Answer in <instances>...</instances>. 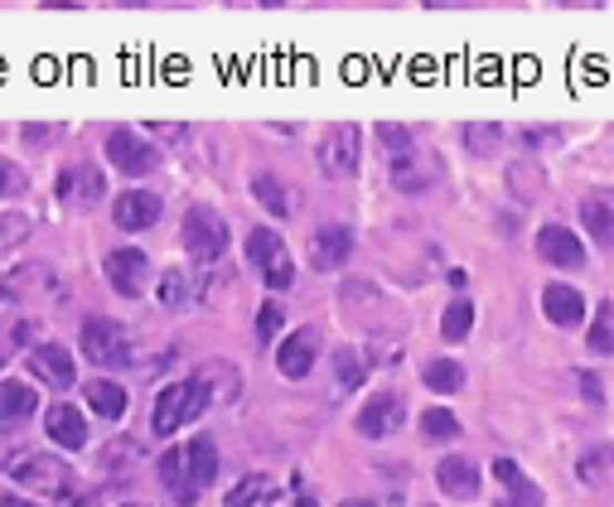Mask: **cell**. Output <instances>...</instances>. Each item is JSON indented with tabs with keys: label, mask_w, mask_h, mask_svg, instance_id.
<instances>
[{
	"label": "cell",
	"mask_w": 614,
	"mask_h": 507,
	"mask_svg": "<svg viewBox=\"0 0 614 507\" xmlns=\"http://www.w3.org/2000/svg\"><path fill=\"white\" fill-rule=\"evenodd\" d=\"M213 478H218V445H213L208 435H198L190 445L160 455V484H165V493L180 507H190Z\"/></svg>",
	"instance_id": "cell-1"
},
{
	"label": "cell",
	"mask_w": 614,
	"mask_h": 507,
	"mask_svg": "<svg viewBox=\"0 0 614 507\" xmlns=\"http://www.w3.org/2000/svg\"><path fill=\"white\" fill-rule=\"evenodd\" d=\"M208 411V382H170L165 392L155 396V411H151V425H155V435H175L180 425H190L194 416H204Z\"/></svg>",
	"instance_id": "cell-2"
},
{
	"label": "cell",
	"mask_w": 614,
	"mask_h": 507,
	"mask_svg": "<svg viewBox=\"0 0 614 507\" xmlns=\"http://www.w3.org/2000/svg\"><path fill=\"white\" fill-rule=\"evenodd\" d=\"M184 251H190L198 266L223 261V251H228V223L213 208H190L184 213Z\"/></svg>",
	"instance_id": "cell-3"
},
{
	"label": "cell",
	"mask_w": 614,
	"mask_h": 507,
	"mask_svg": "<svg viewBox=\"0 0 614 507\" xmlns=\"http://www.w3.org/2000/svg\"><path fill=\"white\" fill-rule=\"evenodd\" d=\"M83 358L98 368H126L131 363V339L116 319L106 314H92L83 319Z\"/></svg>",
	"instance_id": "cell-4"
},
{
	"label": "cell",
	"mask_w": 614,
	"mask_h": 507,
	"mask_svg": "<svg viewBox=\"0 0 614 507\" xmlns=\"http://www.w3.org/2000/svg\"><path fill=\"white\" fill-rule=\"evenodd\" d=\"M358 145H364L358 126H329L325 141H319V169H325L329 179L358 175Z\"/></svg>",
	"instance_id": "cell-5"
},
{
	"label": "cell",
	"mask_w": 614,
	"mask_h": 507,
	"mask_svg": "<svg viewBox=\"0 0 614 507\" xmlns=\"http://www.w3.org/2000/svg\"><path fill=\"white\" fill-rule=\"evenodd\" d=\"M0 474H10L16 484L24 488H49V493H69V469H63L53 455H24V459H6L0 464Z\"/></svg>",
	"instance_id": "cell-6"
},
{
	"label": "cell",
	"mask_w": 614,
	"mask_h": 507,
	"mask_svg": "<svg viewBox=\"0 0 614 507\" xmlns=\"http://www.w3.org/2000/svg\"><path fill=\"white\" fill-rule=\"evenodd\" d=\"M106 159H112L122 175L141 179V175H151V169L160 165V151H155V145H145L136 131H112V136H106Z\"/></svg>",
	"instance_id": "cell-7"
},
{
	"label": "cell",
	"mask_w": 614,
	"mask_h": 507,
	"mask_svg": "<svg viewBox=\"0 0 614 507\" xmlns=\"http://www.w3.org/2000/svg\"><path fill=\"white\" fill-rule=\"evenodd\" d=\"M145 271H151L145 251H136V247H116V251H106V280H112L116 296L136 300L141 290H145Z\"/></svg>",
	"instance_id": "cell-8"
},
{
	"label": "cell",
	"mask_w": 614,
	"mask_h": 507,
	"mask_svg": "<svg viewBox=\"0 0 614 507\" xmlns=\"http://www.w3.org/2000/svg\"><path fill=\"white\" fill-rule=\"evenodd\" d=\"M315 358H319V329L305 324V329L290 333V339H282V349H276V368H282V377L300 382V377H310Z\"/></svg>",
	"instance_id": "cell-9"
},
{
	"label": "cell",
	"mask_w": 614,
	"mask_h": 507,
	"mask_svg": "<svg viewBox=\"0 0 614 507\" xmlns=\"http://www.w3.org/2000/svg\"><path fill=\"white\" fill-rule=\"evenodd\" d=\"M354 257V232L344 223H325L315 237H310V261L315 271H339L344 261Z\"/></svg>",
	"instance_id": "cell-10"
},
{
	"label": "cell",
	"mask_w": 614,
	"mask_h": 507,
	"mask_svg": "<svg viewBox=\"0 0 614 507\" xmlns=\"http://www.w3.org/2000/svg\"><path fill=\"white\" fill-rule=\"evenodd\" d=\"M397 425H402V396L397 392L368 396V406L358 411V435L364 439H382V435H392Z\"/></svg>",
	"instance_id": "cell-11"
},
{
	"label": "cell",
	"mask_w": 614,
	"mask_h": 507,
	"mask_svg": "<svg viewBox=\"0 0 614 507\" xmlns=\"http://www.w3.org/2000/svg\"><path fill=\"white\" fill-rule=\"evenodd\" d=\"M160 223V194L151 189H126L116 198V228L122 232H145Z\"/></svg>",
	"instance_id": "cell-12"
},
{
	"label": "cell",
	"mask_w": 614,
	"mask_h": 507,
	"mask_svg": "<svg viewBox=\"0 0 614 507\" xmlns=\"http://www.w3.org/2000/svg\"><path fill=\"white\" fill-rule=\"evenodd\" d=\"M538 257L546 266H562V271H576V266L585 261V251H581V237L571 232V228H542L538 232Z\"/></svg>",
	"instance_id": "cell-13"
},
{
	"label": "cell",
	"mask_w": 614,
	"mask_h": 507,
	"mask_svg": "<svg viewBox=\"0 0 614 507\" xmlns=\"http://www.w3.org/2000/svg\"><path fill=\"white\" fill-rule=\"evenodd\" d=\"M30 372L39 382H49L53 392L73 386V358H69V349H59V343H39V349H30Z\"/></svg>",
	"instance_id": "cell-14"
},
{
	"label": "cell",
	"mask_w": 614,
	"mask_h": 507,
	"mask_svg": "<svg viewBox=\"0 0 614 507\" xmlns=\"http://www.w3.org/2000/svg\"><path fill=\"white\" fill-rule=\"evenodd\" d=\"M59 198L69 208H92L102 198V169H92V165H73V169H63V179H59Z\"/></svg>",
	"instance_id": "cell-15"
},
{
	"label": "cell",
	"mask_w": 614,
	"mask_h": 507,
	"mask_svg": "<svg viewBox=\"0 0 614 507\" xmlns=\"http://www.w3.org/2000/svg\"><path fill=\"white\" fill-rule=\"evenodd\" d=\"M436 478H440V488H446L450 498H460V503L479 498V469H474V459L446 455V459H440V469H436Z\"/></svg>",
	"instance_id": "cell-16"
},
{
	"label": "cell",
	"mask_w": 614,
	"mask_h": 507,
	"mask_svg": "<svg viewBox=\"0 0 614 507\" xmlns=\"http://www.w3.org/2000/svg\"><path fill=\"white\" fill-rule=\"evenodd\" d=\"M542 314L552 319V324H562V329H571V324H581V314H585V300H581V290L576 286H546L542 290Z\"/></svg>",
	"instance_id": "cell-17"
},
{
	"label": "cell",
	"mask_w": 614,
	"mask_h": 507,
	"mask_svg": "<svg viewBox=\"0 0 614 507\" xmlns=\"http://www.w3.org/2000/svg\"><path fill=\"white\" fill-rule=\"evenodd\" d=\"M581 223L600 247H614V194H585L581 198Z\"/></svg>",
	"instance_id": "cell-18"
},
{
	"label": "cell",
	"mask_w": 614,
	"mask_h": 507,
	"mask_svg": "<svg viewBox=\"0 0 614 507\" xmlns=\"http://www.w3.org/2000/svg\"><path fill=\"white\" fill-rule=\"evenodd\" d=\"M44 431H49L53 445H63V449H83L88 445V421L78 416L73 406H49Z\"/></svg>",
	"instance_id": "cell-19"
},
{
	"label": "cell",
	"mask_w": 614,
	"mask_h": 507,
	"mask_svg": "<svg viewBox=\"0 0 614 507\" xmlns=\"http://www.w3.org/2000/svg\"><path fill=\"white\" fill-rule=\"evenodd\" d=\"M493 474H499V484L509 488V503L503 507H542V488L532 484V478H523V469H518L513 459H499Z\"/></svg>",
	"instance_id": "cell-20"
},
{
	"label": "cell",
	"mask_w": 614,
	"mask_h": 507,
	"mask_svg": "<svg viewBox=\"0 0 614 507\" xmlns=\"http://www.w3.org/2000/svg\"><path fill=\"white\" fill-rule=\"evenodd\" d=\"M576 478L585 488H614V445H595L576 459Z\"/></svg>",
	"instance_id": "cell-21"
},
{
	"label": "cell",
	"mask_w": 614,
	"mask_h": 507,
	"mask_svg": "<svg viewBox=\"0 0 614 507\" xmlns=\"http://www.w3.org/2000/svg\"><path fill=\"white\" fill-rule=\"evenodd\" d=\"M34 406H39L34 386H24V382H0V421H6V425L30 421Z\"/></svg>",
	"instance_id": "cell-22"
},
{
	"label": "cell",
	"mask_w": 614,
	"mask_h": 507,
	"mask_svg": "<svg viewBox=\"0 0 614 507\" xmlns=\"http://www.w3.org/2000/svg\"><path fill=\"white\" fill-rule=\"evenodd\" d=\"M272 503H276V484L266 474H247L243 484L223 498V507H272Z\"/></svg>",
	"instance_id": "cell-23"
},
{
	"label": "cell",
	"mask_w": 614,
	"mask_h": 507,
	"mask_svg": "<svg viewBox=\"0 0 614 507\" xmlns=\"http://www.w3.org/2000/svg\"><path fill=\"white\" fill-rule=\"evenodd\" d=\"M88 406L98 411V416H106V421L126 416V386H116V382H88Z\"/></svg>",
	"instance_id": "cell-24"
},
{
	"label": "cell",
	"mask_w": 614,
	"mask_h": 507,
	"mask_svg": "<svg viewBox=\"0 0 614 507\" xmlns=\"http://www.w3.org/2000/svg\"><path fill=\"white\" fill-rule=\"evenodd\" d=\"M392 184H397L402 194H421L426 184H431V175H426V165L417 159V151H407V155L392 159Z\"/></svg>",
	"instance_id": "cell-25"
},
{
	"label": "cell",
	"mask_w": 614,
	"mask_h": 507,
	"mask_svg": "<svg viewBox=\"0 0 614 507\" xmlns=\"http://www.w3.org/2000/svg\"><path fill=\"white\" fill-rule=\"evenodd\" d=\"M426 386L440 392V396L460 392V386H464V368L456 363V358H436V363H426Z\"/></svg>",
	"instance_id": "cell-26"
},
{
	"label": "cell",
	"mask_w": 614,
	"mask_h": 507,
	"mask_svg": "<svg viewBox=\"0 0 614 507\" xmlns=\"http://www.w3.org/2000/svg\"><path fill=\"white\" fill-rule=\"evenodd\" d=\"M252 194H257V204L272 213V218H286V213H290V198H286V189H282V179H276V175H257V179H252Z\"/></svg>",
	"instance_id": "cell-27"
},
{
	"label": "cell",
	"mask_w": 614,
	"mask_h": 507,
	"mask_svg": "<svg viewBox=\"0 0 614 507\" xmlns=\"http://www.w3.org/2000/svg\"><path fill=\"white\" fill-rule=\"evenodd\" d=\"M34 333V324H24V319H10L6 310H0V368L10 363L20 349H24V339Z\"/></svg>",
	"instance_id": "cell-28"
},
{
	"label": "cell",
	"mask_w": 614,
	"mask_h": 507,
	"mask_svg": "<svg viewBox=\"0 0 614 507\" xmlns=\"http://www.w3.org/2000/svg\"><path fill=\"white\" fill-rule=\"evenodd\" d=\"M470 329H474V300H450L446 319H440V333H446L450 343H460Z\"/></svg>",
	"instance_id": "cell-29"
},
{
	"label": "cell",
	"mask_w": 614,
	"mask_h": 507,
	"mask_svg": "<svg viewBox=\"0 0 614 507\" xmlns=\"http://www.w3.org/2000/svg\"><path fill=\"white\" fill-rule=\"evenodd\" d=\"M247 257H252V261H257L262 271H266V266H272L276 257H286V242H282V232H272V228H257V232L247 237Z\"/></svg>",
	"instance_id": "cell-30"
},
{
	"label": "cell",
	"mask_w": 614,
	"mask_h": 507,
	"mask_svg": "<svg viewBox=\"0 0 614 507\" xmlns=\"http://www.w3.org/2000/svg\"><path fill=\"white\" fill-rule=\"evenodd\" d=\"M421 435L426 439H456L460 435V421H456V411H446V406H431L421 416Z\"/></svg>",
	"instance_id": "cell-31"
},
{
	"label": "cell",
	"mask_w": 614,
	"mask_h": 507,
	"mask_svg": "<svg viewBox=\"0 0 614 507\" xmlns=\"http://www.w3.org/2000/svg\"><path fill=\"white\" fill-rule=\"evenodd\" d=\"M585 343H591V353H600V358L614 353V304H600L595 310V324H591V339Z\"/></svg>",
	"instance_id": "cell-32"
},
{
	"label": "cell",
	"mask_w": 614,
	"mask_h": 507,
	"mask_svg": "<svg viewBox=\"0 0 614 507\" xmlns=\"http://www.w3.org/2000/svg\"><path fill=\"white\" fill-rule=\"evenodd\" d=\"M24 237H30V218H24V213H0V257L16 251Z\"/></svg>",
	"instance_id": "cell-33"
},
{
	"label": "cell",
	"mask_w": 614,
	"mask_h": 507,
	"mask_svg": "<svg viewBox=\"0 0 614 507\" xmlns=\"http://www.w3.org/2000/svg\"><path fill=\"white\" fill-rule=\"evenodd\" d=\"M194 296H190V280H184L180 271H170L165 280H160V304H170V310H184Z\"/></svg>",
	"instance_id": "cell-34"
},
{
	"label": "cell",
	"mask_w": 614,
	"mask_h": 507,
	"mask_svg": "<svg viewBox=\"0 0 614 507\" xmlns=\"http://www.w3.org/2000/svg\"><path fill=\"white\" fill-rule=\"evenodd\" d=\"M334 372H339V386L349 392V386L364 382V358L349 353V349H339V353H334Z\"/></svg>",
	"instance_id": "cell-35"
},
{
	"label": "cell",
	"mask_w": 614,
	"mask_h": 507,
	"mask_svg": "<svg viewBox=\"0 0 614 507\" xmlns=\"http://www.w3.org/2000/svg\"><path fill=\"white\" fill-rule=\"evenodd\" d=\"M30 184H24V169L20 165H10V159H0V204L6 198H20Z\"/></svg>",
	"instance_id": "cell-36"
},
{
	"label": "cell",
	"mask_w": 614,
	"mask_h": 507,
	"mask_svg": "<svg viewBox=\"0 0 614 507\" xmlns=\"http://www.w3.org/2000/svg\"><path fill=\"white\" fill-rule=\"evenodd\" d=\"M262 276H266V286H272V290H290V280H296V266H290V251H286V257H276Z\"/></svg>",
	"instance_id": "cell-37"
},
{
	"label": "cell",
	"mask_w": 614,
	"mask_h": 507,
	"mask_svg": "<svg viewBox=\"0 0 614 507\" xmlns=\"http://www.w3.org/2000/svg\"><path fill=\"white\" fill-rule=\"evenodd\" d=\"M378 136H382V145H387V155H392V159L411 151V131H407V126H387V122H382Z\"/></svg>",
	"instance_id": "cell-38"
},
{
	"label": "cell",
	"mask_w": 614,
	"mask_h": 507,
	"mask_svg": "<svg viewBox=\"0 0 614 507\" xmlns=\"http://www.w3.org/2000/svg\"><path fill=\"white\" fill-rule=\"evenodd\" d=\"M276 329H282V304L266 300V304H262V314H257V339L272 343V339H276Z\"/></svg>",
	"instance_id": "cell-39"
},
{
	"label": "cell",
	"mask_w": 614,
	"mask_h": 507,
	"mask_svg": "<svg viewBox=\"0 0 614 507\" xmlns=\"http://www.w3.org/2000/svg\"><path fill=\"white\" fill-rule=\"evenodd\" d=\"M464 141H470V151L489 155V151H493L489 141H499V131H493V126H470V131H464Z\"/></svg>",
	"instance_id": "cell-40"
},
{
	"label": "cell",
	"mask_w": 614,
	"mask_h": 507,
	"mask_svg": "<svg viewBox=\"0 0 614 507\" xmlns=\"http://www.w3.org/2000/svg\"><path fill=\"white\" fill-rule=\"evenodd\" d=\"M581 386H585V396H591V402H600V382H595V372H581Z\"/></svg>",
	"instance_id": "cell-41"
},
{
	"label": "cell",
	"mask_w": 614,
	"mask_h": 507,
	"mask_svg": "<svg viewBox=\"0 0 614 507\" xmlns=\"http://www.w3.org/2000/svg\"><path fill=\"white\" fill-rule=\"evenodd\" d=\"M296 507H319V503H315V493H296Z\"/></svg>",
	"instance_id": "cell-42"
},
{
	"label": "cell",
	"mask_w": 614,
	"mask_h": 507,
	"mask_svg": "<svg viewBox=\"0 0 614 507\" xmlns=\"http://www.w3.org/2000/svg\"><path fill=\"white\" fill-rule=\"evenodd\" d=\"M0 507H34V503H24V498H6V503H0Z\"/></svg>",
	"instance_id": "cell-43"
},
{
	"label": "cell",
	"mask_w": 614,
	"mask_h": 507,
	"mask_svg": "<svg viewBox=\"0 0 614 507\" xmlns=\"http://www.w3.org/2000/svg\"><path fill=\"white\" fill-rule=\"evenodd\" d=\"M344 507H372V503H344Z\"/></svg>",
	"instance_id": "cell-44"
},
{
	"label": "cell",
	"mask_w": 614,
	"mask_h": 507,
	"mask_svg": "<svg viewBox=\"0 0 614 507\" xmlns=\"http://www.w3.org/2000/svg\"><path fill=\"white\" fill-rule=\"evenodd\" d=\"M126 507H141V503H126Z\"/></svg>",
	"instance_id": "cell-45"
}]
</instances>
